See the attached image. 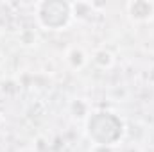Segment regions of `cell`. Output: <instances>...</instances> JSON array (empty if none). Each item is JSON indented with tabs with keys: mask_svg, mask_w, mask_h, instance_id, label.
Masks as SVG:
<instances>
[{
	"mask_svg": "<svg viewBox=\"0 0 154 152\" xmlns=\"http://www.w3.org/2000/svg\"><path fill=\"white\" fill-rule=\"evenodd\" d=\"M38 23L48 31H63L72 22V4L63 0H45L38 4Z\"/></svg>",
	"mask_w": 154,
	"mask_h": 152,
	"instance_id": "cell-2",
	"label": "cell"
},
{
	"mask_svg": "<svg viewBox=\"0 0 154 152\" xmlns=\"http://www.w3.org/2000/svg\"><path fill=\"white\" fill-rule=\"evenodd\" d=\"M127 11L134 22H147L154 16V4L147 0H134L127 4Z\"/></svg>",
	"mask_w": 154,
	"mask_h": 152,
	"instance_id": "cell-3",
	"label": "cell"
},
{
	"mask_svg": "<svg viewBox=\"0 0 154 152\" xmlns=\"http://www.w3.org/2000/svg\"><path fill=\"white\" fill-rule=\"evenodd\" d=\"M68 61L72 63L74 68H81V66L84 65V61H86L84 52H82L81 48H72V50L68 52Z\"/></svg>",
	"mask_w": 154,
	"mask_h": 152,
	"instance_id": "cell-5",
	"label": "cell"
},
{
	"mask_svg": "<svg viewBox=\"0 0 154 152\" xmlns=\"http://www.w3.org/2000/svg\"><path fill=\"white\" fill-rule=\"evenodd\" d=\"M0 120H2V118H0Z\"/></svg>",
	"mask_w": 154,
	"mask_h": 152,
	"instance_id": "cell-7",
	"label": "cell"
},
{
	"mask_svg": "<svg viewBox=\"0 0 154 152\" xmlns=\"http://www.w3.org/2000/svg\"><path fill=\"white\" fill-rule=\"evenodd\" d=\"M0 63H2V54H0Z\"/></svg>",
	"mask_w": 154,
	"mask_h": 152,
	"instance_id": "cell-6",
	"label": "cell"
},
{
	"mask_svg": "<svg viewBox=\"0 0 154 152\" xmlns=\"http://www.w3.org/2000/svg\"><path fill=\"white\" fill-rule=\"evenodd\" d=\"M93 61H95L100 68H108V66L113 65V56H111V52H108L106 48H102V50H97V52L93 54Z\"/></svg>",
	"mask_w": 154,
	"mask_h": 152,
	"instance_id": "cell-4",
	"label": "cell"
},
{
	"mask_svg": "<svg viewBox=\"0 0 154 152\" xmlns=\"http://www.w3.org/2000/svg\"><path fill=\"white\" fill-rule=\"evenodd\" d=\"M86 134L97 147H111L124 136V122L111 111H97L86 120Z\"/></svg>",
	"mask_w": 154,
	"mask_h": 152,
	"instance_id": "cell-1",
	"label": "cell"
}]
</instances>
